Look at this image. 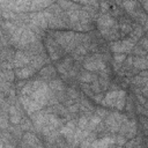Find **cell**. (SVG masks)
I'll return each instance as SVG.
<instances>
[{
  "instance_id": "cell-1",
  "label": "cell",
  "mask_w": 148,
  "mask_h": 148,
  "mask_svg": "<svg viewBox=\"0 0 148 148\" xmlns=\"http://www.w3.org/2000/svg\"><path fill=\"white\" fill-rule=\"evenodd\" d=\"M96 27L108 43L121 39L118 20L112 17L110 14H99L96 20Z\"/></svg>"
},
{
  "instance_id": "cell-2",
  "label": "cell",
  "mask_w": 148,
  "mask_h": 148,
  "mask_svg": "<svg viewBox=\"0 0 148 148\" xmlns=\"http://www.w3.org/2000/svg\"><path fill=\"white\" fill-rule=\"evenodd\" d=\"M57 42L65 49L67 54H71L76 46L82 43L83 32H77L74 30H49Z\"/></svg>"
},
{
  "instance_id": "cell-3",
  "label": "cell",
  "mask_w": 148,
  "mask_h": 148,
  "mask_svg": "<svg viewBox=\"0 0 148 148\" xmlns=\"http://www.w3.org/2000/svg\"><path fill=\"white\" fill-rule=\"evenodd\" d=\"M126 96L127 91L125 89L109 90L105 92L99 105L114 111H124L126 104Z\"/></svg>"
},
{
  "instance_id": "cell-4",
  "label": "cell",
  "mask_w": 148,
  "mask_h": 148,
  "mask_svg": "<svg viewBox=\"0 0 148 148\" xmlns=\"http://www.w3.org/2000/svg\"><path fill=\"white\" fill-rule=\"evenodd\" d=\"M43 43L46 50L47 56L50 57V59L52 60V62H56L58 60H60L61 58H64L65 56H67V52L65 51V49L57 42V39L53 37V35L47 30L46 34L43 37Z\"/></svg>"
},
{
  "instance_id": "cell-5",
  "label": "cell",
  "mask_w": 148,
  "mask_h": 148,
  "mask_svg": "<svg viewBox=\"0 0 148 148\" xmlns=\"http://www.w3.org/2000/svg\"><path fill=\"white\" fill-rule=\"evenodd\" d=\"M136 43L133 42L130 37L126 38H121L119 40L116 42H110L109 43V47L111 53H126V54H131L134 45Z\"/></svg>"
},
{
  "instance_id": "cell-6",
  "label": "cell",
  "mask_w": 148,
  "mask_h": 148,
  "mask_svg": "<svg viewBox=\"0 0 148 148\" xmlns=\"http://www.w3.org/2000/svg\"><path fill=\"white\" fill-rule=\"evenodd\" d=\"M18 147H44V142L36 132L27 131L24 132Z\"/></svg>"
},
{
  "instance_id": "cell-7",
  "label": "cell",
  "mask_w": 148,
  "mask_h": 148,
  "mask_svg": "<svg viewBox=\"0 0 148 148\" xmlns=\"http://www.w3.org/2000/svg\"><path fill=\"white\" fill-rule=\"evenodd\" d=\"M35 76H36L37 79H40V80L45 81V82H49V81H51V80L58 77V76H59V73H58V71H57V68H56L54 62H50V64L45 65L44 67H42V68L37 72V74H36Z\"/></svg>"
},
{
  "instance_id": "cell-8",
  "label": "cell",
  "mask_w": 148,
  "mask_h": 148,
  "mask_svg": "<svg viewBox=\"0 0 148 148\" xmlns=\"http://www.w3.org/2000/svg\"><path fill=\"white\" fill-rule=\"evenodd\" d=\"M74 62H75V60H74V58H73L71 54H67V56H65L64 58H61L60 60L56 61L54 65H56V68H57V71H58V73H59V76H60V77L65 76V75L73 68Z\"/></svg>"
},
{
  "instance_id": "cell-9",
  "label": "cell",
  "mask_w": 148,
  "mask_h": 148,
  "mask_svg": "<svg viewBox=\"0 0 148 148\" xmlns=\"http://www.w3.org/2000/svg\"><path fill=\"white\" fill-rule=\"evenodd\" d=\"M14 72H15L16 80H30L37 74L38 71L29 64L28 66H24V67L14 68Z\"/></svg>"
},
{
  "instance_id": "cell-10",
  "label": "cell",
  "mask_w": 148,
  "mask_h": 148,
  "mask_svg": "<svg viewBox=\"0 0 148 148\" xmlns=\"http://www.w3.org/2000/svg\"><path fill=\"white\" fill-rule=\"evenodd\" d=\"M31 61V57L24 51V50H16L14 60H13V65L14 68H20V67H24L28 66Z\"/></svg>"
},
{
  "instance_id": "cell-11",
  "label": "cell",
  "mask_w": 148,
  "mask_h": 148,
  "mask_svg": "<svg viewBox=\"0 0 148 148\" xmlns=\"http://www.w3.org/2000/svg\"><path fill=\"white\" fill-rule=\"evenodd\" d=\"M98 79V74L97 73H94V72H90V71H87L84 68H82L79 73V76H77V81L79 83H91L94 82L95 80Z\"/></svg>"
},
{
  "instance_id": "cell-12",
  "label": "cell",
  "mask_w": 148,
  "mask_h": 148,
  "mask_svg": "<svg viewBox=\"0 0 148 148\" xmlns=\"http://www.w3.org/2000/svg\"><path fill=\"white\" fill-rule=\"evenodd\" d=\"M56 2L65 12H68V10H79V9H82V7H83V6L76 3V2H74L72 0H57Z\"/></svg>"
},
{
  "instance_id": "cell-13",
  "label": "cell",
  "mask_w": 148,
  "mask_h": 148,
  "mask_svg": "<svg viewBox=\"0 0 148 148\" xmlns=\"http://www.w3.org/2000/svg\"><path fill=\"white\" fill-rule=\"evenodd\" d=\"M16 53V49L12 45L6 46V47H1V61H10L13 62L14 57Z\"/></svg>"
},
{
  "instance_id": "cell-14",
  "label": "cell",
  "mask_w": 148,
  "mask_h": 148,
  "mask_svg": "<svg viewBox=\"0 0 148 148\" xmlns=\"http://www.w3.org/2000/svg\"><path fill=\"white\" fill-rule=\"evenodd\" d=\"M146 35V31H145V29L142 28V25H140L139 23H134V27H133V30H132V32L130 34V38L133 40V42H135V43H138L139 42V39L142 37V36H145Z\"/></svg>"
},
{
  "instance_id": "cell-15",
  "label": "cell",
  "mask_w": 148,
  "mask_h": 148,
  "mask_svg": "<svg viewBox=\"0 0 148 148\" xmlns=\"http://www.w3.org/2000/svg\"><path fill=\"white\" fill-rule=\"evenodd\" d=\"M1 80L9 81V82H15L16 76H15L14 68H12V69H1Z\"/></svg>"
},
{
  "instance_id": "cell-16",
  "label": "cell",
  "mask_w": 148,
  "mask_h": 148,
  "mask_svg": "<svg viewBox=\"0 0 148 148\" xmlns=\"http://www.w3.org/2000/svg\"><path fill=\"white\" fill-rule=\"evenodd\" d=\"M125 13H126V12L124 10V8H123L121 6H117V5H112L111 8H110V12H109V14H110L112 17L117 18V20H118L120 16H123Z\"/></svg>"
},
{
  "instance_id": "cell-17",
  "label": "cell",
  "mask_w": 148,
  "mask_h": 148,
  "mask_svg": "<svg viewBox=\"0 0 148 148\" xmlns=\"http://www.w3.org/2000/svg\"><path fill=\"white\" fill-rule=\"evenodd\" d=\"M90 117H91V116H88V114H81V116L77 118V127L81 128V130H86V128L88 127Z\"/></svg>"
},
{
  "instance_id": "cell-18",
  "label": "cell",
  "mask_w": 148,
  "mask_h": 148,
  "mask_svg": "<svg viewBox=\"0 0 148 148\" xmlns=\"http://www.w3.org/2000/svg\"><path fill=\"white\" fill-rule=\"evenodd\" d=\"M111 111H112V110H110V109H108V108H104V106H102V105H98V106H96V109H95V113H96L98 117H101L103 120L110 114Z\"/></svg>"
},
{
  "instance_id": "cell-19",
  "label": "cell",
  "mask_w": 148,
  "mask_h": 148,
  "mask_svg": "<svg viewBox=\"0 0 148 148\" xmlns=\"http://www.w3.org/2000/svg\"><path fill=\"white\" fill-rule=\"evenodd\" d=\"M147 53H148V51H146V50H145L142 46H140L138 43L134 45V47H133V50H132V52H131V54H133V56H135V57H146Z\"/></svg>"
},
{
  "instance_id": "cell-20",
  "label": "cell",
  "mask_w": 148,
  "mask_h": 148,
  "mask_svg": "<svg viewBox=\"0 0 148 148\" xmlns=\"http://www.w3.org/2000/svg\"><path fill=\"white\" fill-rule=\"evenodd\" d=\"M72 1L76 2V3L81 5V6H88V5H90V6H95V7H97L98 10H99L98 0H72Z\"/></svg>"
},
{
  "instance_id": "cell-21",
  "label": "cell",
  "mask_w": 148,
  "mask_h": 148,
  "mask_svg": "<svg viewBox=\"0 0 148 148\" xmlns=\"http://www.w3.org/2000/svg\"><path fill=\"white\" fill-rule=\"evenodd\" d=\"M127 54L126 53H112V61L118 62V64H123L124 60L126 59Z\"/></svg>"
},
{
  "instance_id": "cell-22",
  "label": "cell",
  "mask_w": 148,
  "mask_h": 148,
  "mask_svg": "<svg viewBox=\"0 0 148 148\" xmlns=\"http://www.w3.org/2000/svg\"><path fill=\"white\" fill-rule=\"evenodd\" d=\"M138 44H139L140 46H142L146 51H148V38H147V36H146V35H145V36H142V37L139 39Z\"/></svg>"
},
{
  "instance_id": "cell-23",
  "label": "cell",
  "mask_w": 148,
  "mask_h": 148,
  "mask_svg": "<svg viewBox=\"0 0 148 148\" xmlns=\"http://www.w3.org/2000/svg\"><path fill=\"white\" fill-rule=\"evenodd\" d=\"M141 6H142V8L146 10V13L148 14V0H145V1L141 3Z\"/></svg>"
},
{
  "instance_id": "cell-24",
  "label": "cell",
  "mask_w": 148,
  "mask_h": 148,
  "mask_svg": "<svg viewBox=\"0 0 148 148\" xmlns=\"http://www.w3.org/2000/svg\"><path fill=\"white\" fill-rule=\"evenodd\" d=\"M138 1H139V2H140V3H142V2H143V1H145V0H138Z\"/></svg>"
}]
</instances>
